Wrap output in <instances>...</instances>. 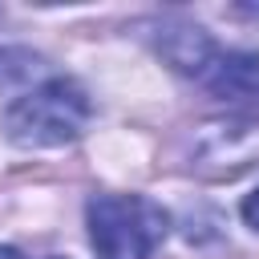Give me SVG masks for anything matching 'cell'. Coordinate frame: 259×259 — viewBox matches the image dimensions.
<instances>
[{"mask_svg":"<svg viewBox=\"0 0 259 259\" xmlns=\"http://www.w3.org/2000/svg\"><path fill=\"white\" fill-rule=\"evenodd\" d=\"M194 81L206 93H214L219 101L259 109V53H247V49H214L210 61L202 65V73Z\"/></svg>","mask_w":259,"mask_h":259,"instance_id":"4","label":"cell"},{"mask_svg":"<svg viewBox=\"0 0 259 259\" xmlns=\"http://www.w3.org/2000/svg\"><path fill=\"white\" fill-rule=\"evenodd\" d=\"M89 117H93V101L81 89V81L49 77L4 109V134L20 150H53L77 142Z\"/></svg>","mask_w":259,"mask_h":259,"instance_id":"1","label":"cell"},{"mask_svg":"<svg viewBox=\"0 0 259 259\" xmlns=\"http://www.w3.org/2000/svg\"><path fill=\"white\" fill-rule=\"evenodd\" d=\"M251 162H259V121L227 117V121H206L198 130L190 166L206 174H239Z\"/></svg>","mask_w":259,"mask_h":259,"instance_id":"3","label":"cell"},{"mask_svg":"<svg viewBox=\"0 0 259 259\" xmlns=\"http://www.w3.org/2000/svg\"><path fill=\"white\" fill-rule=\"evenodd\" d=\"M85 227L97 259H150L170 231V214L146 194H93Z\"/></svg>","mask_w":259,"mask_h":259,"instance_id":"2","label":"cell"},{"mask_svg":"<svg viewBox=\"0 0 259 259\" xmlns=\"http://www.w3.org/2000/svg\"><path fill=\"white\" fill-rule=\"evenodd\" d=\"M154 45L166 57V65L178 69L182 77H198L202 65L210 61V53L219 49L210 40V32L202 24H190V20H162V24H154Z\"/></svg>","mask_w":259,"mask_h":259,"instance_id":"5","label":"cell"},{"mask_svg":"<svg viewBox=\"0 0 259 259\" xmlns=\"http://www.w3.org/2000/svg\"><path fill=\"white\" fill-rule=\"evenodd\" d=\"M0 259H24V255H20L16 247H0Z\"/></svg>","mask_w":259,"mask_h":259,"instance_id":"7","label":"cell"},{"mask_svg":"<svg viewBox=\"0 0 259 259\" xmlns=\"http://www.w3.org/2000/svg\"><path fill=\"white\" fill-rule=\"evenodd\" d=\"M239 210H243V223H247L251 231H259V186L243 198V206H239Z\"/></svg>","mask_w":259,"mask_h":259,"instance_id":"6","label":"cell"}]
</instances>
